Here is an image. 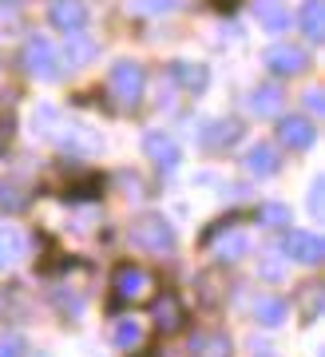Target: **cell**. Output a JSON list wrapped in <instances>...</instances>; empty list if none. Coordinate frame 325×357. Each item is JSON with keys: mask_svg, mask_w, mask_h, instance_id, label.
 <instances>
[{"mask_svg": "<svg viewBox=\"0 0 325 357\" xmlns=\"http://www.w3.org/2000/svg\"><path fill=\"white\" fill-rule=\"evenodd\" d=\"M131 243L147 255H171L175 250V227L162 215H139L131 222Z\"/></svg>", "mask_w": 325, "mask_h": 357, "instance_id": "cell-1", "label": "cell"}, {"mask_svg": "<svg viewBox=\"0 0 325 357\" xmlns=\"http://www.w3.org/2000/svg\"><path fill=\"white\" fill-rule=\"evenodd\" d=\"M107 88H112V96L123 107H135L139 100H143V88H147V72L135 64V60H119V64L112 68V76H107Z\"/></svg>", "mask_w": 325, "mask_h": 357, "instance_id": "cell-2", "label": "cell"}, {"mask_svg": "<svg viewBox=\"0 0 325 357\" xmlns=\"http://www.w3.org/2000/svg\"><path fill=\"white\" fill-rule=\"evenodd\" d=\"M24 72L36 79H56L60 76V52L48 36H32L24 44Z\"/></svg>", "mask_w": 325, "mask_h": 357, "instance_id": "cell-3", "label": "cell"}, {"mask_svg": "<svg viewBox=\"0 0 325 357\" xmlns=\"http://www.w3.org/2000/svg\"><path fill=\"white\" fill-rule=\"evenodd\" d=\"M282 255H286L289 262H301V266H317V262L325 258V243L313 234V230H286Z\"/></svg>", "mask_w": 325, "mask_h": 357, "instance_id": "cell-4", "label": "cell"}, {"mask_svg": "<svg viewBox=\"0 0 325 357\" xmlns=\"http://www.w3.org/2000/svg\"><path fill=\"white\" fill-rule=\"evenodd\" d=\"M242 135H246V123L242 119H206L199 131V143L206 151H226V147L242 143Z\"/></svg>", "mask_w": 325, "mask_h": 357, "instance_id": "cell-5", "label": "cell"}, {"mask_svg": "<svg viewBox=\"0 0 325 357\" xmlns=\"http://www.w3.org/2000/svg\"><path fill=\"white\" fill-rule=\"evenodd\" d=\"M278 143L289 147V151H310L317 143V128H313L310 115H286L278 119Z\"/></svg>", "mask_w": 325, "mask_h": 357, "instance_id": "cell-6", "label": "cell"}, {"mask_svg": "<svg viewBox=\"0 0 325 357\" xmlns=\"http://www.w3.org/2000/svg\"><path fill=\"white\" fill-rule=\"evenodd\" d=\"M112 286H115V306H119V302H135V298H143V290L151 286V274L143 266H135V262H119Z\"/></svg>", "mask_w": 325, "mask_h": 357, "instance_id": "cell-7", "label": "cell"}, {"mask_svg": "<svg viewBox=\"0 0 325 357\" xmlns=\"http://www.w3.org/2000/svg\"><path fill=\"white\" fill-rule=\"evenodd\" d=\"M266 68L274 76H301L310 68V56L298 44H274V48H266Z\"/></svg>", "mask_w": 325, "mask_h": 357, "instance_id": "cell-8", "label": "cell"}, {"mask_svg": "<svg viewBox=\"0 0 325 357\" xmlns=\"http://www.w3.org/2000/svg\"><path fill=\"white\" fill-rule=\"evenodd\" d=\"M151 318H155V330H159V333H179L183 326H187V310H183V302H179V294L167 290V294L155 298Z\"/></svg>", "mask_w": 325, "mask_h": 357, "instance_id": "cell-9", "label": "cell"}, {"mask_svg": "<svg viewBox=\"0 0 325 357\" xmlns=\"http://www.w3.org/2000/svg\"><path fill=\"white\" fill-rule=\"evenodd\" d=\"M143 151H147V159L159 171H175L179 159H183V151H179V143L167 135V131H147L143 135Z\"/></svg>", "mask_w": 325, "mask_h": 357, "instance_id": "cell-10", "label": "cell"}, {"mask_svg": "<svg viewBox=\"0 0 325 357\" xmlns=\"http://www.w3.org/2000/svg\"><path fill=\"white\" fill-rule=\"evenodd\" d=\"M48 16H52V24L60 28L63 36L88 28V4H84V0H52Z\"/></svg>", "mask_w": 325, "mask_h": 357, "instance_id": "cell-11", "label": "cell"}, {"mask_svg": "<svg viewBox=\"0 0 325 357\" xmlns=\"http://www.w3.org/2000/svg\"><path fill=\"white\" fill-rule=\"evenodd\" d=\"M56 139H60L63 151H72V155H96L103 147L100 135L88 131V128H80V123H68L63 131H56Z\"/></svg>", "mask_w": 325, "mask_h": 357, "instance_id": "cell-12", "label": "cell"}, {"mask_svg": "<svg viewBox=\"0 0 325 357\" xmlns=\"http://www.w3.org/2000/svg\"><path fill=\"white\" fill-rule=\"evenodd\" d=\"M242 167H246V175H254V178H270V175H278L282 155H278L270 143H258V147H250V151L242 155Z\"/></svg>", "mask_w": 325, "mask_h": 357, "instance_id": "cell-13", "label": "cell"}, {"mask_svg": "<svg viewBox=\"0 0 325 357\" xmlns=\"http://www.w3.org/2000/svg\"><path fill=\"white\" fill-rule=\"evenodd\" d=\"M96 52H100V48H96V40H91V36H84V32H68V44H63L60 60L75 72V68H88Z\"/></svg>", "mask_w": 325, "mask_h": 357, "instance_id": "cell-14", "label": "cell"}, {"mask_svg": "<svg viewBox=\"0 0 325 357\" xmlns=\"http://www.w3.org/2000/svg\"><path fill=\"white\" fill-rule=\"evenodd\" d=\"M24 255H28V238H24V230H16V227H0V270H13Z\"/></svg>", "mask_w": 325, "mask_h": 357, "instance_id": "cell-15", "label": "cell"}, {"mask_svg": "<svg viewBox=\"0 0 325 357\" xmlns=\"http://www.w3.org/2000/svg\"><path fill=\"white\" fill-rule=\"evenodd\" d=\"M289 318V302H282V298H274V294H262V298H254V321L258 326H282V321Z\"/></svg>", "mask_w": 325, "mask_h": 357, "instance_id": "cell-16", "label": "cell"}, {"mask_svg": "<svg viewBox=\"0 0 325 357\" xmlns=\"http://www.w3.org/2000/svg\"><path fill=\"white\" fill-rule=\"evenodd\" d=\"M190 357H230V337L226 333H214V330H202L190 337Z\"/></svg>", "mask_w": 325, "mask_h": 357, "instance_id": "cell-17", "label": "cell"}, {"mask_svg": "<svg viewBox=\"0 0 325 357\" xmlns=\"http://www.w3.org/2000/svg\"><path fill=\"white\" fill-rule=\"evenodd\" d=\"M171 76L179 79L183 91L199 96V91H206V84H211V68L206 64H171Z\"/></svg>", "mask_w": 325, "mask_h": 357, "instance_id": "cell-18", "label": "cell"}, {"mask_svg": "<svg viewBox=\"0 0 325 357\" xmlns=\"http://www.w3.org/2000/svg\"><path fill=\"white\" fill-rule=\"evenodd\" d=\"M298 24H301V32H305V40H322V32H325V4L322 0H305L301 4V13H298Z\"/></svg>", "mask_w": 325, "mask_h": 357, "instance_id": "cell-19", "label": "cell"}, {"mask_svg": "<svg viewBox=\"0 0 325 357\" xmlns=\"http://www.w3.org/2000/svg\"><path fill=\"white\" fill-rule=\"evenodd\" d=\"M254 16H258V24H262L266 32H282V28H289V13L278 4V0H254Z\"/></svg>", "mask_w": 325, "mask_h": 357, "instance_id": "cell-20", "label": "cell"}, {"mask_svg": "<svg viewBox=\"0 0 325 357\" xmlns=\"http://www.w3.org/2000/svg\"><path fill=\"white\" fill-rule=\"evenodd\" d=\"M250 112L258 115H282V88L278 84H262L250 91Z\"/></svg>", "mask_w": 325, "mask_h": 357, "instance_id": "cell-21", "label": "cell"}, {"mask_svg": "<svg viewBox=\"0 0 325 357\" xmlns=\"http://www.w3.org/2000/svg\"><path fill=\"white\" fill-rule=\"evenodd\" d=\"M112 342L119 345V349H139V345H143V326H139L135 318H123V321H115V330H112Z\"/></svg>", "mask_w": 325, "mask_h": 357, "instance_id": "cell-22", "label": "cell"}, {"mask_svg": "<svg viewBox=\"0 0 325 357\" xmlns=\"http://www.w3.org/2000/svg\"><path fill=\"white\" fill-rule=\"evenodd\" d=\"M28 206V191L20 183H0V211L4 215H16V211H24Z\"/></svg>", "mask_w": 325, "mask_h": 357, "instance_id": "cell-23", "label": "cell"}, {"mask_svg": "<svg viewBox=\"0 0 325 357\" xmlns=\"http://www.w3.org/2000/svg\"><path fill=\"white\" fill-rule=\"evenodd\" d=\"M246 250H250V238H246L242 230H230L222 243H218V258H222V262H238Z\"/></svg>", "mask_w": 325, "mask_h": 357, "instance_id": "cell-24", "label": "cell"}, {"mask_svg": "<svg viewBox=\"0 0 325 357\" xmlns=\"http://www.w3.org/2000/svg\"><path fill=\"white\" fill-rule=\"evenodd\" d=\"M258 222L262 227H289V206L286 203H262L258 206Z\"/></svg>", "mask_w": 325, "mask_h": 357, "instance_id": "cell-25", "label": "cell"}, {"mask_svg": "<svg viewBox=\"0 0 325 357\" xmlns=\"http://www.w3.org/2000/svg\"><path fill=\"white\" fill-rule=\"evenodd\" d=\"M32 131H36V135H56V107H52V103H40L36 107Z\"/></svg>", "mask_w": 325, "mask_h": 357, "instance_id": "cell-26", "label": "cell"}, {"mask_svg": "<svg viewBox=\"0 0 325 357\" xmlns=\"http://www.w3.org/2000/svg\"><path fill=\"white\" fill-rule=\"evenodd\" d=\"M131 8H135V13H151V16H159V13H175V8H179V0H131Z\"/></svg>", "mask_w": 325, "mask_h": 357, "instance_id": "cell-27", "label": "cell"}, {"mask_svg": "<svg viewBox=\"0 0 325 357\" xmlns=\"http://www.w3.org/2000/svg\"><path fill=\"white\" fill-rule=\"evenodd\" d=\"M0 357H28V345H24V337H4L0 342Z\"/></svg>", "mask_w": 325, "mask_h": 357, "instance_id": "cell-28", "label": "cell"}, {"mask_svg": "<svg viewBox=\"0 0 325 357\" xmlns=\"http://www.w3.org/2000/svg\"><path fill=\"white\" fill-rule=\"evenodd\" d=\"M199 286H202V306H206V310H214V306H218V290H214V274H202V278H199Z\"/></svg>", "mask_w": 325, "mask_h": 357, "instance_id": "cell-29", "label": "cell"}, {"mask_svg": "<svg viewBox=\"0 0 325 357\" xmlns=\"http://www.w3.org/2000/svg\"><path fill=\"white\" fill-rule=\"evenodd\" d=\"M262 274H266L270 282H278V274H282V270H278V262H274V258H266V262H262Z\"/></svg>", "mask_w": 325, "mask_h": 357, "instance_id": "cell-30", "label": "cell"}, {"mask_svg": "<svg viewBox=\"0 0 325 357\" xmlns=\"http://www.w3.org/2000/svg\"><path fill=\"white\" fill-rule=\"evenodd\" d=\"M310 206H313V211H317V206H322V178H317V183H313V191H310Z\"/></svg>", "mask_w": 325, "mask_h": 357, "instance_id": "cell-31", "label": "cell"}, {"mask_svg": "<svg viewBox=\"0 0 325 357\" xmlns=\"http://www.w3.org/2000/svg\"><path fill=\"white\" fill-rule=\"evenodd\" d=\"M254 357H278V354H266V349H262V354H254Z\"/></svg>", "mask_w": 325, "mask_h": 357, "instance_id": "cell-32", "label": "cell"}]
</instances>
